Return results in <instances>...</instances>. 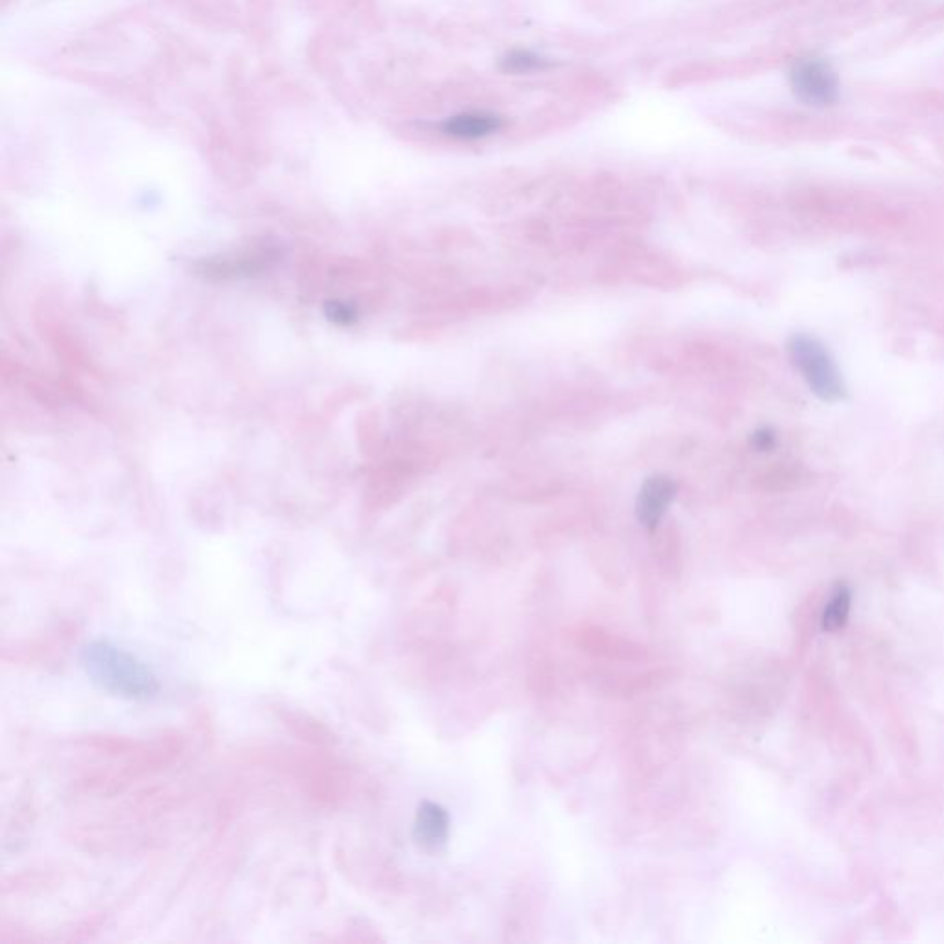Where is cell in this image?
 <instances>
[{
    "mask_svg": "<svg viewBox=\"0 0 944 944\" xmlns=\"http://www.w3.org/2000/svg\"><path fill=\"white\" fill-rule=\"evenodd\" d=\"M500 69L506 74H530V72L544 71L552 65L550 58L537 54L526 48H513L500 58Z\"/></svg>",
    "mask_w": 944,
    "mask_h": 944,
    "instance_id": "obj_7",
    "label": "cell"
},
{
    "mask_svg": "<svg viewBox=\"0 0 944 944\" xmlns=\"http://www.w3.org/2000/svg\"><path fill=\"white\" fill-rule=\"evenodd\" d=\"M850 603H852L850 590L847 587H838L836 592L832 594V598L826 603L825 611L821 616V626L825 631L832 633V631H839L841 627H845L847 620H849Z\"/></svg>",
    "mask_w": 944,
    "mask_h": 944,
    "instance_id": "obj_8",
    "label": "cell"
},
{
    "mask_svg": "<svg viewBox=\"0 0 944 944\" xmlns=\"http://www.w3.org/2000/svg\"><path fill=\"white\" fill-rule=\"evenodd\" d=\"M791 364L801 373L804 382L817 399L828 404L847 397L845 378L836 360L823 343L808 334H795L788 342Z\"/></svg>",
    "mask_w": 944,
    "mask_h": 944,
    "instance_id": "obj_2",
    "label": "cell"
},
{
    "mask_svg": "<svg viewBox=\"0 0 944 944\" xmlns=\"http://www.w3.org/2000/svg\"><path fill=\"white\" fill-rule=\"evenodd\" d=\"M449 812L441 804L423 801L413 821V841L426 854H437L449 841Z\"/></svg>",
    "mask_w": 944,
    "mask_h": 944,
    "instance_id": "obj_5",
    "label": "cell"
},
{
    "mask_svg": "<svg viewBox=\"0 0 944 944\" xmlns=\"http://www.w3.org/2000/svg\"><path fill=\"white\" fill-rule=\"evenodd\" d=\"M791 91L799 102L810 107H830L839 100L838 74L825 59L801 58L790 69Z\"/></svg>",
    "mask_w": 944,
    "mask_h": 944,
    "instance_id": "obj_3",
    "label": "cell"
},
{
    "mask_svg": "<svg viewBox=\"0 0 944 944\" xmlns=\"http://www.w3.org/2000/svg\"><path fill=\"white\" fill-rule=\"evenodd\" d=\"M89 681L109 696L146 703L159 696V679L148 662L111 640H93L80 655Z\"/></svg>",
    "mask_w": 944,
    "mask_h": 944,
    "instance_id": "obj_1",
    "label": "cell"
},
{
    "mask_svg": "<svg viewBox=\"0 0 944 944\" xmlns=\"http://www.w3.org/2000/svg\"><path fill=\"white\" fill-rule=\"evenodd\" d=\"M773 443H775V436H773V432H769V430H760V432H756L755 445L758 447V449H771V447H773Z\"/></svg>",
    "mask_w": 944,
    "mask_h": 944,
    "instance_id": "obj_9",
    "label": "cell"
},
{
    "mask_svg": "<svg viewBox=\"0 0 944 944\" xmlns=\"http://www.w3.org/2000/svg\"><path fill=\"white\" fill-rule=\"evenodd\" d=\"M677 495V484L670 476L655 474L648 478L637 496V519L646 530L655 531L661 526L664 515L672 506L673 498Z\"/></svg>",
    "mask_w": 944,
    "mask_h": 944,
    "instance_id": "obj_4",
    "label": "cell"
},
{
    "mask_svg": "<svg viewBox=\"0 0 944 944\" xmlns=\"http://www.w3.org/2000/svg\"><path fill=\"white\" fill-rule=\"evenodd\" d=\"M504 120L491 111H463L458 115L445 118L441 122V131L458 141H480L500 131Z\"/></svg>",
    "mask_w": 944,
    "mask_h": 944,
    "instance_id": "obj_6",
    "label": "cell"
}]
</instances>
